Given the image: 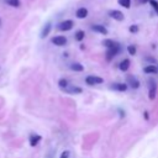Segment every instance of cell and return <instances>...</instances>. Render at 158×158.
Masks as SVG:
<instances>
[{"mask_svg": "<svg viewBox=\"0 0 158 158\" xmlns=\"http://www.w3.org/2000/svg\"><path fill=\"white\" fill-rule=\"evenodd\" d=\"M5 4L11 6V7H20L21 6V1L20 0H4Z\"/></svg>", "mask_w": 158, "mask_h": 158, "instance_id": "e0dca14e", "label": "cell"}, {"mask_svg": "<svg viewBox=\"0 0 158 158\" xmlns=\"http://www.w3.org/2000/svg\"><path fill=\"white\" fill-rule=\"evenodd\" d=\"M64 91L68 93V94H82L83 89L80 87H77V85H69Z\"/></svg>", "mask_w": 158, "mask_h": 158, "instance_id": "8fae6325", "label": "cell"}, {"mask_svg": "<svg viewBox=\"0 0 158 158\" xmlns=\"http://www.w3.org/2000/svg\"><path fill=\"white\" fill-rule=\"evenodd\" d=\"M120 52H121V46H120V43H118L114 48L108 49V52H106V61H111L114 57H116L118 55H120Z\"/></svg>", "mask_w": 158, "mask_h": 158, "instance_id": "6da1fadb", "label": "cell"}, {"mask_svg": "<svg viewBox=\"0 0 158 158\" xmlns=\"http://www.w3.org/2000/svg\"><path fill=\"white\" fill-rule=\"evenodd\" d=\"M58 87H59L62 90H66V89L69 87V83H68V80H67V79L62 78V79H59V80H58Z\"/></svg>", "mask_w": 158, "mask_h": 158, "instance_id": "ac0fdd59", "label": "cell"}, {"mask_svg": "<svg viewBox=\"0 0 158 158\" xmlns=\"http://www.w3.org/2000/svg\"><path fill=\"white\" fill-rule=\"evenodd\" d=\"M139 30H140L139 25H131V26L129 27V31H130L131 34H137V32H139Z\"/></svg>", "mask_w": 158, "mask_h": 158, "instance_id": "603a6c76", "label": "cell"}, {"mask_svg": "<svg viewBox=\"0 0 158 158\" xmlns=\"http://www.w3.org/2000/svg\"><path fill=\"white\" fill-rule=\"evenodd\" d=\"M157 68H158V67H157Z\"/></svg>", "mask_w": 158, "mask_h": 158, "instance_id": "f1b7e54d", "label": "cell"}, {"mask_svg": "<svg viewBox=\"0 0 158 158\" xmlns=\"http://www.w3.org/2000/svg\"><path fill=\"white\" fill-rule=\"evenodd\" d=\"M109 16L111 19H114V20H116V21H124V19H125L124 13H121L120 10H110Z\"/></svg>", "mask_w": 158, "mask_h": 158, "instance_id": "5b68a950", "label": "cell"}, {"mask_svg": "<svg viewBox=\"0 0 158 158\" xmlns=\"http://www.w3.org/2000/svg\"><path fill=\"white\" fill-rule=\"evenodd\" d=\"M73 26H74V22H73L72 20H64V21H62V22L58 24L57 28L61 31H69L73 28Z\"/></svg>", "mask_w": 158, "mask_h": 158, "instance_id": "277c9868", "label": "cell"}, {"mask_svg": "<svg viewBox=\"0 0 158 158\" xmlns=\"http://www.w3.org/2000/svg\"><path fill=\"white\" fill-rule=\"evenodd\" d=\"M148 98L151 100H153L156 98V88H150V95H148Z\"/></svg>", "mask_w": 158, "mask_h": 158, "instance_id": "cb8c5ba5", "label": "cell"}, {"mask_svg": "<svg viewBox=\"0 0 158 158\" xmlns=\"http://www.w3.org/2000/svg\"><path fill=\"white\" fill-rule=\"evenodd\" d=\"M148 1L150 3V0H136V3H137L139 5H142V4H145V3H147Z\"/></svg>", "mask_w": 158, "mask_h": 158, "instance_id": "484cf974", "label": "cell"}, {"mask_svg": "<svg viewBox=\"0 0 158 158\" xmlns=\"http://www.w3.org/2000/svg\"><path fill=\"white\" fill-rule=\"evenodd\" d=\"M76 16H77L78 19H85V17L88 16V9L84 7V6L79 7L77 11H76Z\"/></svg>", "mask_w": 158, "mask_h": 158, "instance_id": "7c38bea8", "label": "cell"}, {"mask_svg": "<svg viewBox=\"0 0 158 158\" xmlns=\"http://www.w3.org/2000/svg\"><path fill=\"white\" fill-rule=\"evenodd\" d=\"M51 30H52V25H51V22H47L43 27H42V31H41L40 37H41V38H46V37L49 35Z\"/></svg>", "mask_w": 158, "mask_h": 158, "instance_id": "30bf717a", "label": "cell"}, {"mask_svg": "<svg viewBox=\"0 0 158 158\" xmlns=\"http://www.w3.org/2000/svg\"><path fill=\"white\" fill-rule=\"evenodd\" d=\"M127 52H129L130 56H135L136 52H137V48H136L135 45H129V46H127Z\"/></svg>", "mask_w": 158, "mask_h": 158, "instance_id": "44dd1931", "label": "cell"}, {"mask_svg": "<svg viewBox=\"0 0 158 158\" xmlns=\"http://www.w3.org/2000/svg\"><path fill=\"white\" fill-rule=\"evenodd\" d=\"M127 84L126 83H112L110 85V89L111 90H116V91H126L127 90Z\"/></svg>", "mask_w": 158, "mask_h": 158, "instance_id": "8992f818", "label": "cell"}, {"mask_svg": "<svg viewBox=\"0 0 158 158\" xmlns=\"http://www.w3.org/2000/svg\"><path fill=\"white\" fill-rule=\"evenodd\" d=\"M103 45L106 47L108 49H110V48H114L115 46L118 45V42H115L114 40H110V38H108V40H104L103 41Z\"/></svg>", "mask_w": 158, "mask_h": 158, "instance_id": "9a60e30c", "label": "cell"}, {"mask_svg": "<svg viewBox=\"0 0 158 158\" xmlns=\"http://www.w3.org/2000/svg\"><path fill=\"white\" fill-rule=\"evenodd\" d=\"M130 64H131L130 59L125 58L124 61H121V62H120V64H119V68H120V70H121V72H126V70H127V69L130 68Z\"/></svg>", "mask_w": 158, "mask_h": 158, "instance_id": "5bb4252c", "label": "cell"}, {"mask_svg": "<svg viewBox=\"0 0 158 158\" xmlns=\"http://www.w3.org/2000/svg\"><path fill=\"white\" fill-rule=\"evenodd\" d=\"M143 72L147 73V74H157L158 73V68L154 64H148L143 68Z\"/></svg>", "mask_w": 158, "mask_h": 158, "instance_id": "4fadbf2b", "label": "cell"}, {"mask_svg": "<svg viewBox=\"0 0 158 158\" xmlns=\"http://www.w3.org/2000/svg\"><path fill=\"white\" fill-rule=\"evenodd\" d=\"M84 37H85V32H84L83 30H78L77 32H76V35H74V38H76L78 42L83 41V40H84Z\"/></svg>", "mask_w": 158, "mask_h": 158, "instance_id": "d6986e66", "label": "cell"}, {"mask_svg": "<svg viewBox=\"0 0 158 158\" xmlns=\"http://www.w3.org/2000/svg\"><path fill=\"white\" fill-rule=\"evenodd\" d=\"M90 28L94 31V32H98L100 35H108V28L105 27L104 25H91Z\"/></svg>", "mask_w": 158, "mask_h": 158, "instance_id": "9c48e42d", "label": "cell"}, {"mask_svg": "<svg viewBox=\"0 0 158 158\" xmlns=\"http://www.w3.org/2000/svg\"><path fill=\"white\" fill-rule=\"evenodd\" d=\"M150 4H151V7L154 10V13L158 15V1L157 0H150Z\"/></svg>", "mask_w": 158, "mask_h": 158, "instance_id": "7402d4cb", "label": "cell"}, {"mask_svg": "<svg viewBox=\"0 0 158 158\" xmlns=\"http://www.w3.org/2000/svg\"><path fill=\"white\" fill-rule=\"evenodd\" d=\"M1 24H3V22H1V19H0V27H1Z\"/></svg>", "mask_w": 158, "mask_h": 158, "instance_id": "83f0119b", "label": "cell"}, {"mask_svg": "<svg viewBox=\"0 0 158 158\" xmlns=\"http://www.w3.org/2000/svg\"><path fill=\"white\" fill-rule=\"evenodd\" d=\"M52 43L58 46V47H62V46H66L67 45V38L64 36H56L52 38Z\"/></svg>", "mask_w": 158, "mask_h": 158, "instance_id": "ba28073f", "label": "cell"}, {"mask_svg": "<svg viewBox=\"0 0 158 158\" xmlns=\"http://www.w3.org/2000/svg\"><path fill=\"white\" fill-rule=\"evenodd\" d=\"M69 156H70V152L69 151H64V152H62L59 158H69Z\"/></svg>", "mask_w": 158, "mask_h": 158, "instance_id": "d4e9b609", "label": "cell"}, {"mask_svg": "<svg viewBox=\"0 0 158 158\" xmlns=\"http://www.w3.org/2000/svg\"><path fill=\"white\" fill-rule=\"evenodd\" d=\"M41 140H42V137H41V136H40L38 133H31V135H30V137H28L30 146H31V147L37 146V145L41 142Z\"/></svg>", "mask_w": 158, "mask_h": 158, "instance_id": "52a82bcc", "label": "cell"}, {"mask_svg": "<svg viewBox=\"0 0 158 158\" xmlns=\"http://www.w3.org/2000/svg\"><path fill=\"white\" fill-rule=\"evenodd\" d=\"M69 68H70L72 70H74V72H83V70H84L83 64H80V63H78V62H76V63H70Z\"/></svg>", "mask_w": 158, "mask_h": 158, "instance_id": "2e32d148", "label": "cell"}, {"mask_svg": "<svg viewBox=\"0 0 158 158\" xmlns=\"http://www.w3.org/2000/svg\"><path fill=\"white\" fill-rule=\"evenodd\" d=\"M126 84H127V85L130 88H132V89H139L140 85H141L140 80L135 76H127V78H126Z\"/></svg>", "mask_w": 158, "mask_h": 158, "instance_id": "7a4b0ae2", "label": "cell"}, {"mask_svg": "<svg viewBox=\"0 0 158 158\" xmlns=\"http://www.w3.org/2000/svg\"><path fill=\"white\" fill-rule=\"evenodd\" d=\"M118 3H119L120 6H124L125 9L131 7V0H118Z\"/></svg>", "mask_w": 158, "mask_h": 158, "instance_id": "ffe728a7", "label": "cell"}, {"mask_svg": "<svg viewBox=\"0 0 158 158\" xmlns=\"http://www.w3.org/2000/svg\"><path fill=\"white\" fill-rule=\"evenodd\" d=\"M145 118H146V120H148V112H147V111L145 112Z\"/></svg>", "mask_w": 158, "mask_h": 158, "instance_id": "4316f807", "label": "cell"}, {"mask_svg": "<svg viewBox=\"0 0 158 158\" xmlns=\"http://www.w3.org/2000/svg\"><path fill=\"white\" fill-rule=\"evenodd\" d=\"M85 83L88 85H97V84H103L104 79L101 77H98V76H88L85 78Z\"/></svg>", "mask_w": 158, "mask_h": 158, "instance_id": "3957f363", "label": "cell"}]
</instances>
